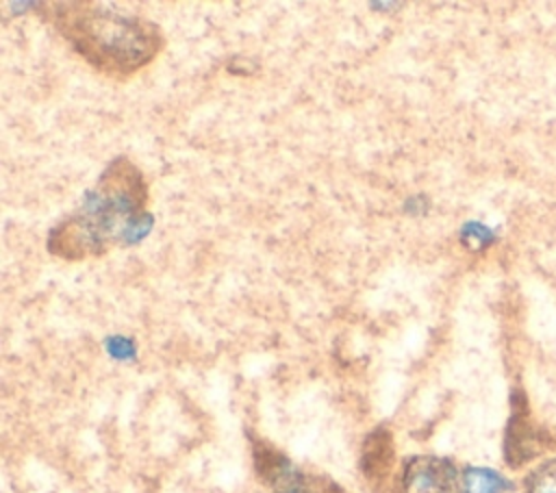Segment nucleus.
<instances>
[{"instance_id":"423d86ee","label":"nucleus","mask_w":556,"mask_h":493,"mask_svg":"<svg viewBox=\"0 0 556 493\" xmlns=\"http://www.w3.org/2000/svg\"><path fill=\"white\" fill-rule=\"evenodd\" d=\"M513 489V480L495 469L467 467L460 471V493H508Z\"/></svg>"},{"instance_id":"39448f33","label":"nucleus","mask_w":556,"mask_h":493,"mask_svg":"<svg viewBox=\"0 0 556 493\" xmlns=\"http://www.w3.org/2000/svg\"><path fill=\"white\" fill-rule=\"evenodd\" d=\"M393 460H395L393 437H391L389 428L378 426L363 441V452H361L363 476L371 482H380L389 476Z\"/></svg>"},{"instance_id":"6e6552de","label":"nucleus","mask_w":556,"mask_h":493,"mask_svg":"<svg viewBox=\"0 0 556 493\" xmlns=\"http://www.w3.org/2000/svg\"><path fill=\"white\" fill-rule=\"evenodd\" d=\"M463 241L469 245V248H484L486 243H491L493 241V235H491V230L489 228H484L482 224H476V222H471V224H465V228H463Z\"/></svg>"},{"instance_id":"1a4fd4ad","label":"nucleus","mask_w":556,"mask_h":493,"mask_svg":"<svg viewBox=\"0 0 556 493\" xmlns=\"http://www.w3.org/2000/svg\"><path fill=\"white\" fill-rule=\"evenodd\" d=\"M304 493H341V489L324 476H306Z\"/></svg>"},{"instance_id":"20e7f679","label":"nucleus","mask_w":556,"mask_h":493,"mask_svg":"<svg viewBox=\"0 0 556 493\" xmlns=\"http://www.w3.org/2000/svg\"><path fill=\"white\" fill-rule=\"evenodd\" d=\"M543 450V439L539 437V430L530 424L528 408L515 404L513 417L506 428L504 439V456L510 467H519L532 458H536Z\"/></svg>"},{"instance_id":"0eeeda50","label":"nucleus","mask_w":556,"mask_h":493,"mask_svg":"<svg viewBox=\"0 0 556 493\" xmlns=\"http://www.w3.org/2000/svg\"><path fill=\"white\" fill-rule=\"evenodd\" d=\"M521 491L523 493H556V456L532 467L521 482Z\"/></svg>"},{"instance_id":"7ed1b4c3","label":"nucleus","mask_w":556,"mask_h":493,"mask_svg":"<svg viewBox=\"0 0 556 493\" xmlns=\"http://www.w3.org/2000/svg\"><path fill=\"white\" fill-rule=\"evenodd\" d=\"M402 493H460V473L450 458L413 456L402 469Z\"/></svg>"},{"instance_id":"9d476101","label":"nucleus","mask_w":556,"mask_h":493,"mask_svg":"<svg viewBox=\"0 0 556 493\" xmlns=\"http://www.w3.org/2000/svg\"><path fill=\"white\" fill-rule=\"evenodd\" d=\"M106 350H109L111 356H115V358H119V361L135 356V345H132V341L119 339V337H111V339L106 341Z\"/></svg>"},{"instance_id":"f257e3e1","label":"nucleus","mask_w":556,"mask_h":493,"mask_svg":"<svg viewBox=\"0 0 556 493\" xmlns=\"http://www.w3.org/2000/svg\"><path fill=\"white\" fill-rule=\"evenodd\" d=\"M146 200L143 174L126 156H117L106 165L78 213L50 230L48 250L61 258L78 261L100 256L113 243L139 241L152 226Z\"/></svg>"},{"instance_id":"f03ea898","label":"nucleus","mask_w":556,"mask_h":493,"mask_svg":"<svg viewBox=\"0 0 556 493\" xmlns=\"http://www.w3.org/2000/svg\"><path fill=\"white\" fill-rule=\"evenodd\" d=\"M37 9L89 65L113 78L146 67L163 48L159 26L137 15L93 2H43Z\"/></svg>"}]
</instances>
